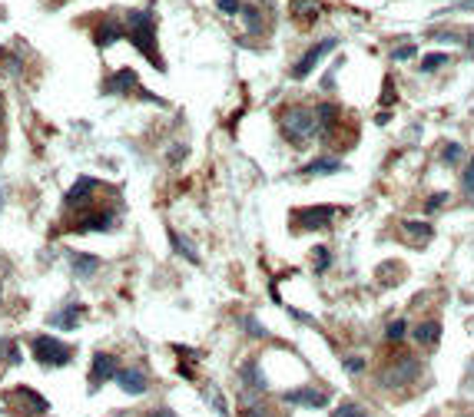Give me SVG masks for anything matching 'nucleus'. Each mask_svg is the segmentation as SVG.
<instances>
[{
  "label": "nucleus",
  "instance_id": "nucleus-21",
  "mask_svg": "<svg viewBox=\"0 0 474 417\" xmlns=\"http://www.w3.org/2000/svg\"><path fill=\"white\" fill-rule=\"evenodd\" d=\"M292 14L299 17L302 24H312V20L322 14V7L315 3V0H292Z\"/></svg>",
  "mask_w": 474,
  "mask_h": 417
},
{
  "label": "nucleus",
  "instance_id": "nucleus-42",
  "mask_svg": "<svg viewBox=\"0 0 474 417\" xmlns=\"http://www.w3.org/2000/svg\"><path fill=\"white\" fill-rule=\"evenodd\" d=\"M0 63H3V46H0Z\"/></svg>",
  "mask_w": 474,
  "mask_h": 417
},
{
  "label": "nucleus",
  "instance_id": "nucleus-34",
  "mask_svg": "<svg viewBox=\"0 0 474 417\" xmlns=\"http://www.w3.org/2000/svg\"><path fill=\"white\" fill-rule=\"evenodd\" d=\"M448 202V193H434V195H428L425 199V212H438V208Z\"/></svg>",
  "mask_w": 474,
  "mask_h": 417
},
{
  "label": "nucleus",
  "instance_id": "nucleus-27",
  "mask_svg": "<svg viewBox=\"0 0 474 417\" xmlns=\"http://www.w3.org/2000/svg\"><path fill=\"white\" fill-rule=\"evenodd\" d=\"M448 63H451L448 53H428V57L421 60V73H434V70H441V66H448Z\"/></svg>",
  "mask_w": 474,
  "mask_h": 417
},
{
  "label": "nucleus",
  "instance_id": "nucleus-20",
  "mask_svg": "<svg viewBox=\"0 0 474 417\" xmlns=\"http://www.w3.org/2000/svg\"><path fill=\"white\" fill-rule=\"evenodd\" d=\"M70 268L77 272L80 278H90L93 272L100 268V258H96V255H87V252H73L70 255Z\"/></svg>",
  "mask_w": 474,
  "mask_h": 417
},
{
  "label": "nucleus",
  "instance_id": "nucleus-39",
  "mask_svg": "<svg viewBox=\"0 0 474 417\" xmlns=\"http://www.w3.org/2000/svg\"><path fill=\"white\" fill-rule=\"evenodd\" d=\"M186 152H189L186 146H173V149H169V163H179V159H183Z\"/></svg>",
  "mask_w": 474,
  "mask_h": 417
},
{
  "label": "nucleus",
  "instance_id": "nucleus-8",
  "mask_svg": "<svg viewBox=\"0 0 474 417\" xmlns=\"http://www.w3.org/2000/svg\"><path fill=\"white\" fill-rule=\"evenodd\" d=\"M116 371H120V361H116V355L96 351V355H93V364H90V391H96V387H103L107 381H113V378H116Z\"/></svg>",
  "mask_w": 474,
  "mask_h": 417
},
{
  "label": "nucleus",
  "instance_id": "nucleus-22",
  "mask_svg": "<svg viewBox=\"0 0 474 417\" xmlns=\"http://www.w3.org/2000/svg\"><path fill=\"white\" fill-rule=\"evenodd\" d=\"M401 229H405L414 242H428V238L434 236V229H431L428 222H418V219H405V222H401Z\"/></svg>",
  "mask_w": 474,
  "mask_h": 417
},
{
  "label": "nucleus",
  "instance_id": "nucleus-16",
  "mask_svg": "<svg viewBox=\"0 0 474 417\" xmlns=\"http://www.w3.org/2000/svg\"><path fill=\"white\" fill-rule=\"evenodd\" d=\"M338 119H342V109L335 103H319L315 109V123H319V133L322 136H332L338 130Z\"/></svg>",
  "mask_w": 474,
  "mask_h": 417
},
{
  "label": "nucleus",
  "instance_id": "nucleus-33",
  "mask_svg": "<svg viewBox=\"0 0 474 417\" xmlns=\"http://www.w3.org/2000/svg\"><path fill=\"white\" fill-rule=\"evenodd\" d=\"M239 417H276V414H272V411H269L265 404H245L243 414H239Z\"/></svg>",
  "mask_w": 474,
  "mask_h": 417
},
{
  "label": "nucleus",
  "instance_id": "nucleus-37",
  "mask_svg": "<svg viewBox=\"0 0 474 417\" xmlns=\"http://www.w3.org/2000/svg\"><path fill=\"white\" fill-rule=\"evenodd\" d=\"M216 3L222 14H239V7H243V0H216Z\"/></svg>",
  "mask_w": 474,
  "mask_h": 417
},
{
  "label": "nucleus",
  "instance_id": "nucleus-35",
  "mask_svg": "<svg viewBox=\"0 0 474 417\" xmlns=\"http://www.w3.org/2000/svg\"><path fill=\"white\" fill-rule=\"evenodd\" d=\"M392 103H395V83H392V76H388L382 87V106H392Z\"/></svg>",
  "mask_w": 474,
  "mask_h": 417
},
{
  "label": "nucleus",
  "instance_id": "nucleus-18",
  "mask_svg": "<svg viewBox=\"0 0 474 417\" xmlns=\"http://www.w3.org/2000/svg\"><path fill=\"white\" fill-rule=\"evenodd\" d=\"M14 398H17L20 404H24L27 411H33V414H46V411H50V404H46V398H40V394H37L33 387H27V384L14 387Z\"/></svg>",
  "mask_w": 474,
  "mask_h": 417
},
{
  "label": "nucleus",
  "instance_id": "nucleus-24",
  "mask_svg": "<svg viewBox=\"0 0 474 417\" xmlns=\"http://www.w3.org/2000/svg\"><path fill=\"white\" fill-rule=\"evenodd\" d=\"M109 225H113L109 215H87V219L77 222V232H107Z\"/></svg>",
  "mask_w": 474,
  "mask_h": 417
},
{
  "label": "nucleus",
  "instance_id": "nucleus-29",
  "mask_svg": "<svg viewBox=\"0 0 474 417\" xmlns=\"http://www.w3.org/2000/svg\"><path fill=\"white\" fill-rule=\"evenodd\" d=\"M328 265H332V252H328L325 245H319V249L312 252V268L322 275V272H328Z\"/></svg>",
  "mask_w": 474,
  "mask_h": 417
},
{
  "label": "nucleus",
  "instance_id": "nucleus-26",
  "mask_svg": "<svg viewBox=\"0 0 474 417\" xmlns=\"http://www.w3.org/2000/svg\"><path fill=\"white\" fill-rule=\"evenodd\" d=\"M405 335H408L405 318H398V321H392V325L385 328V341H392V344H401V341H405Z\"/></svg>",
  "mask_w": 474,
  "mask_h": 417
},
{
  "label": "nucleus",
  "instance_id": "nucleus-25",
  "mask_svg": "<svg viewBox=\"0 0 474 417\" xmlns=\"http://www.w3.org/2000/svg\"><path fill=\"white\" fill-rule=\"evenodd\" d=\"M0 355H3V361L14 368V364H20L24 357H20V348H17L14 338H0Z\"/></svg>",
  "mask_w": 474,
  "mask_h": 417
},
{
  "label": "nucleus",
  "instance_id": "nucleus-3",
  "mask_svg": "<svg viewBox=\"0 0 474 417\" xmlns=\"http://www.w3.org/2000/svg\"><path fill=\"white\" fill-rule=\"evenodd\" d=\"M418 374H421V361L414 355H398L392 361H385L382 374H378V384L385 391H401V387H408L412 381H418Z\"/></svg>",
  "mask_w": 474,
  "mask_h": 417
},
{
  "label": "nucleus",
  "instance_id": "nucleus-17",
  "mask_svg": "<svg viewBox=\"0 0 474 417\" xmlns=\"http://www.w3.org/2000/svg\"><path fill=\"white\" fill-rule=\"evenodd\" d=\"M441 321L438 318H428V321H421V325L414 328V341L421 344V348H438V341H441Z\"/></svg>",
  "mask_w": 474,
  "mask_h": 417
},
{
  "label": "nucleus",
  "instance_id": "nucleus-28",
  "mask_svg": "<svg viewBox=\"0 0 474 417\" xmlns=\"http://www.w3.org/2000/svg\"><path fill=\"white\" fill-rule=\"evenodd\" d=\"M332 417H368V411L355 401H342L335 411H332Z\"/></svg>",
  "mask_w": 474,
  "mask_h": 417
},
{
  "label": "nucleus",
  "instance_id": "nucleus-15",
  "mask_svg": "<svg viewBox=\"0 0 474 417\" xmlns=\"http://www.w3.org/2000/svg\"><path fill=\"white\" fill-rule=\"evenodd\" d=\"M96 189V179L93 176H80L73 186H70V193L63 195V208H80V202H87Z\"/></svg>",
  "mask_w": 474,
  "mask_h": 417
},
{
  "label": "nucleus",
  "instance_id": "nucleus-32",
  "mask_svg": "<svg viewBox=\"0 0 474 417\" xmlns=\"http://www.w3.org/2000/svg\"><path fill=\"white\" fill-rule=\"evenodd\" d=\"M239 325H243L245 331H249V335H252V338H269V331H265V328H262L259 321H256V318H252V314H243V321H239Z\"/></svg>",
  "mask_w": 474,
  "mask_h": 417
},
{
  "label": "nucleus",
  "instance_id": "nucleus-7",
  "mask_svg": "<svg viewBox=\"0 0 474 417\" xmlns=\"http://www.w3.org/2000/svg\"><path fill=\"white\" fill-rule=\"evenodd\" d=\"M286 404H295V407H308V411H319V407H328L332 394L322 391V387H295V391H286L282 394Z\"/></svg>",
  "mask_w": 474,
  "mask_h": 417
},
{
  "label": "nucleus",
  "instance_id": "nucleus-19",
  "mask_svg": "<svg viewBox=\"0 0 474 417\" xmlns=\"http://www.w3.org/2000/svg\"><path fill=\"white\" fill-rule=\"evenodd\" d=\"M166 236H169V245H173V252L179 255V258H186L189 265H199V252H196V249H193V242H186V238L179 236L176 229H169Z\"/></svg>",
  "mask_w": 474,
  "mask_h": 417
},
{
  "label": "nucleus",
  "instance_id": "nucleus-2",
  "mask_svg": "<svg viewBox=\"0 0 474 417\" xmlns=\"http://www.w3.org/2000/svg\"><path fill=\"white\" fill-rule=\"evenodd\" d=\"M279 126H282V136L289 139L292 146H306L312 136L319 133V123H315V113L308 109V106H289L282 119H279Z\"/></svg>",
  "mask_w": 474,
  "mask_h": 417
},
{
  "label": "nucleus",
  "instance_id": "nucleus-4",
  "mask_svg": "<svg viewBox=\"0 0 474 417\" xmlns=\"http://www.w3.org/2000/svg\"><path fill=\"white\" fill-rule=\"evenodd\" d=\"M33 361L44 364V368H67L73 361V348L60 338H50V335H33L30 341Z\"/></svg>",
  "mask_w": 474,
  "mask_h": 417
},
{
  "label": "nucleus",
  "instance_id": "nucleus-31",
  "mask_svg": "<svg viewBox=\"0 0 474 417\" xmlns=\"http://www.w3.org/2000/svg\"><path fill=\"white\" fill-rule=\"evenodd\" d=\"M461 193H464L468 202H474V156L468 163V169H464V176H461Z\"/></svg>",
  "mask_w": 474,
  "mask_h": 417
},
{
  "label": "nucleus",
  "instance_id": "nucleus-12",
  "mask_svg": "<svg viewBox=\"0 0 474 417\" xmlns=\"http://www.w3.org/2000/svg\"><path fill=\"white\" fill-rule=\"evenodd\" d=\"M83 305H77V301H70V305H63L60 312H53V314H46V325L50 328H57V331H73V328L80 325V318H83Z\"/></svg>",
  "mask_w": 474,
  "mask_h": 417
},
{
  "label": "nucleus",
  "instance_id": "nucleus-40",
  "mask_svg": "<svg viewBox=\"0 0 474 417\" xmlns=\"http://www.w3.org/2000/svg\"><path fill=\"white\" fill-rule=\"evenodd\" d=\"M143 417H176V414H173L169 407H153V411H146Z\"/></svg>",
  "mask_w": 474,
  "mask_h": 417
},
{
  "label": "nucleus",
  "instance_id": "nucleus-14",
  "mask_svg": "<svg viewBox=\"0 0 474 417\" xmlns=\"http://www.w3.org/2000/svg\"><path fill=\"white\" fill-rule=\"evenodd\" d=\"M342 169H345V163H342V159H335V156H319V159H312V163L302 166V169H299V176H302V179L335 176V172H342Z\"/></svg>",
  "mask_w": 474,
  "mask_h": 417
},
{
  "label": "nucleus",
  "instance_id": "nucleus-6",
  "mask_svg": "<svg viewBox=\"0 0 474 417\" xmlns=\"http://www.w3.org/2000/svg\"><path fill=\"white\" fill-rule=\"evenodd\" d=\"M335 46H338L335 37H325V40H319V44H312L306 50V57H299L295 63H292V80H306L308 73H315V66H319Z\"/></svg>",
  "mask_w": 474,
  "mask_h": 417
},
{
  "label": "nucleus",
  "instance_id": "nucleus-9",
  "mask_svg": "<svg viewBox=\"0 0 474 417\" xmlns=\"http://www.w3.org/2000/svg\"><path fill=\"white\" fill-rule=\"evenodd\" d=\"M113 381L120 384V391H123V394H133V398H139V394H146V387H150V381H146V371H143L139 364H130V368H120Z\"/></svg>",
  "mask_w": 474,
  "mask_h": 417
},
{
  "label": "nucleus",
  "instance_id": "nucleus-11",
  "mask_svg": "<svg viewBox=\"0 0 474 417\" xmlns=\"http://www.w3.org/2000/svg\"><path fill=\"white\" fill-rule=\"evenodd\" d=\"M123 37H126V27H123L120 20H113V17L100 20V24H96V30H93V44L100 46V50H107V46L120 44Z\"/></svg>",
  "mask_w": 474,
  "mask_h": 417
},
{
  "label": "nucleus",
  "instance_id": "nucleus-1",
  "mask_svg": "<svg viewBox=\"0 0 474 417\" xmlns=\"http://www.w3.org/2000/svg\"><path fill=\"white\" fill-rule=\"evenodd\" d=\"M126 40L137 46L159 73L166 70V60L159 57V50H156V14L153 10H133V14L126 17Z\"/></svg>",
  "mask_w": 474,
  "mask_h": 417
},
{
  "label": "nucleus",
  "instance_id": "nucleus-10",
  "mask_svg": "<svg viewBox=\"0 0 474 417\" xmlns=\"http://www.w3.org/2000/svg\"><path fill=\"white\" fill-rule=\"evenodd\" d=\"M103 93H109V96H126V93H133V89H139V76L137 70H116L113 76H107L103 80Z\"/></svg>",
  "mask_w": 474,
  "mask_h": 417
},
{
  "label": "nucleus",
  "instance_id": "nucleus-13",
  "mask_svg": "<svg viewBox=\"0 0 474 417\" xmlns=\"http://www.w3.org/2000/svg\"><path fill=\"white\" fill-rule=\"evenodd\" d=\"M239 381H243L245 394H265L269 391V381H265V374L259 371L256 361H243L239 364Z\"/></svg>",
  "mask_w": 474,
  "mask_h": 417
},
{
  "label": "nucleus",
  "instance_id": "nucleus-43",
  "mask_svg": "<svg viewBox=\"0 0 474 417\" xmlns=\"http://www.w3.org/2000/svg\"><path fill=\"white\" fill-rule=\"evenodd\" d=\"M0 298H3V288H0Z\"/></svg>",
  "mask_w": 474,
  "mask_h": 417
},
{
  "label": "nucleus",
  "instance_id": "nucleus-5",
  "mask_svg": "<svg viewBox=\"0 0 474 417\" xmlns=\"http://www.w3.org/2000/svg\"><path fill=\"white\" fill-rule=\"evenodd\" d=\"M335 219V206H306V208H295L289 215L295 236H308V232H319L325 225Z\"/></svg>",
  "mask_w": 474,
  "mask_h": 417
},
{
  "label": "nucleus",
  "instance_id": "nucleus-30",
  "mask_svg": "<svg viewBox=\"0 0 474 417\" xmlns=\"http://www.w3.org/2000/svg\"><path fill=\"white\" fill-rule=\"evenodd\" d=\"M461 156H464V146H461V143H448V146L441 149V163L444 166H458Z\"/></svg>",
  "mask_w": 474,
  "mask_h": 417
},
{
  "label": "nucleus",
  "instance_id": "nucleus-36",
  "mask_svg": "<svg viewBox=\"0 0 474 417\" xmlns=\"http://www.w3.org/2000/svg\"><path fill=\"white\" fill-rule=\"evenodd\" d=\"M345 368H349V374H362L365 371V357H345Z\"/></svg>",
  "mask_w": 474,
  "mask_h": 417
},
{
  "label": "nucleus",
  "instance_id": "nucleus-41",
  "mask_svg": "<svg viewBox=\"0 0 474 417\" xmlns=\"http://www.w3.org/2000/svg\"><path fill=\"white\" fill-rule=\"evenodd\" d=\"M0 123H3V96H0Z\"/></svg>",
  "mask_w": 474,
  "mask_h": 417
},
{
  "label": "nucleus",
  "instance_id": "nucleus-23",
  "mask_svg": "<svg viewBox=\"0 0 474 417\" xmlns=\"http://www.w3.org/2000/svg\"><path fill=\"white\" fill-rule=\"evenodd\" d=\"M239 14H243V24H245V30H249V33H259V30H262V10H259V7L243 3V7H239Z\"/></svg>",
  "mask_w": 474,
  "mask_h": 417
},
{
  "label": "nucleus",
  "instance_id": "nucleus-38",
  "mask_svg": "<svg viewBox=\"0 0 474 417\" xmlns=\"http://www.w3.org/2000/svg\"><path fill=\"white\" fill-rule=\"evenodd\" d=\"M392 57L395 60H412L414 57V44H405L401 50H392Z\"/></svg>",
  "mask_w": 474,
  "mask_h": 417
}]
</instances>
